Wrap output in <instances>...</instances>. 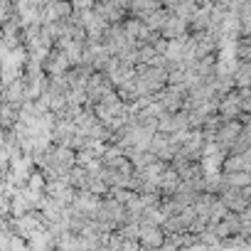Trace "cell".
Listing matches in <instances>:
<instances>
[{"instance_id": "6da1fadb", "label": "cell", "mask_w": 251, "mask_h": 251, "mask_svg": "<svg viewBox=\"0 0 251 251\" xmlns=\"http://www.w3.org/2000/svg\"><path fill=\"white\" fill-rule=\"evenodd\" d=\"M94 219L101 222L103 226H108L111 231H116L118 226H123L126 222L131 219V212H128V207H126V204H121L118 200H113V197L106 195L101 200V207H99V212H96Z\"/></svg>"}, {"instance_id": "7a4b0ae2", "label": "cell", "mask_w": 251, "mask_h": 251, "mask_svg": "<svg viewBox=\"0 0 251 251\" xmlns=\"http://www.w3.org/2000/svg\"><path fill=\"white\" fill-rule=\"evenodd\" d=\"M101 200L103 197H99V195H94L89 190H76V195L72 200V209L79 212V214H84V217H89V219H94L96 212H99V207H101Z\"/></svg>"}, {"instance_id": "3957f363", "label": "cell", "mask_w": 251, "mask_h": 251, "mask_svg": "<svg viewBox=\"0 0 251 251\" xmlns=\"http://www.w3.org/2000/svg\"><path fill=\"white\" fill-rule=\"evenodd\" d=\"M42 69L50 76H62V74H67L72 69V62H69V57L62 50H50V54L42 62Z\"/></svg>"}, {"instance_id": "277c9868", "label": "cell", "mask_w": 251, "mask_h": 251, "mask_svg": "<svg viewBox=\"0 0 251 251\" xmlns=\"http://www.w3.org/2000/svg\"><path fill=\"white\" fill-rule=\"evenodd\" d=\"M138 244L141 249H163L165 246V231L163 226H153V224H141V234H138Z\"/></svg>"}, {"instance_id": "5b68a950", "label": "cell", "mask_w": 251, "mask_h": 251, "mask_svg": "<svg viewBox=\"0 0 251 251\" xmlns=\"http://www.w3.org/2000/svg\"><path fill=\"white\" fill-rule=\"evenodd\" d=\"M10 251H30V246H27V241L25 239H20V236H10V246H8Z\"/></svg>"}, {"instance_id": "8992f818", "label": "cell", "mask_w": 251, "mask_h": 251, "mask_svg": "<svg viewBox=\"0 0 251 251\" xmlns=\"http://www.w3.org/2000/svg\"><path fill=\"white\" fill-rule=\"evenodd\" d=\"M226 182H229V185H234V187H241V185H249V182H251V177H249V175H231Z\"/></svg>"}]
</instances>
